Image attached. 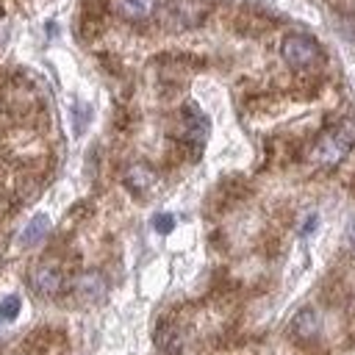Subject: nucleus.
Here are the masks:
<instances>
[{"label":"nucleus","instance_id":"f257e3e1","mask_svg":"<svg viewBox=\"0 0 355 355\" xmlns=\"http://www.w3.org/2000/svg\"><path fill=\"white\" fill-rule=\"evenodd\" d=\"M352 144H355V128H352V125H338V128L327 130V133L316 141V147H313V161H316L319 166H338V164L349 155Z\"/></svg>","mask_w":355,"mask_h":355},{"label":"nucleus","instance_id":"f03ea898","mask_svg":"<svg viewBox=\"0 0 355 355\" xmlns=\"http://www.w3.org/2000/svg\"><path fill=\"white\" fill-rule=\"evenodd\" d=\"M280 53H283L286 64L294 67V69H308L322 58L319 42L308 33H288L280 44Z\"/></svg>","mask_w":355,"mask_h":355},{"label":"nucleus","instance_id":"7ed1b4c3","mask_svg":"<svg viewBox=\"0 0 355 355\" xmlns=\"http://www.w3.org/2000/svg\"><path fill=\"white\" fill-rule=\"evenodd\" d=\"M31 288H33L36 294H42V297H55V294L64 288V275H61V269L53 266V263H39V266H33V272H31Z\"/></svg>","mask_w":355,"mask_h":355},{"label":"nucleus","instance_id":"20e7f679","mask_svg":"<svg viewBox=\"0 0 355 355\" xmlns=\"http://www.w3.org/2000/svg\"><path fill=\"white\" fill-rule=\"evenodd\" d=\"M75 294L83 300V302H97V300H103L105 297V277L100 275V272H80L78 277H75Z\"/></svg>","mask_w":355,"mask_h":355},{"label":"nucleus","instance_id":"39448f33","mask_svg":"<svg viewBox=\"0 0 355 355\" xmlns=\"http://www.w3.org/2000/svg\"><path fill=\"white\" fill-rule=\"evenodd\" d=\"M183 114H186L183 116V122H186V139L194 141V144L205 141V136H208V119H205V114L197 105H186Z\"/></svg>","mask_w":355,"mask_h":355},{"label":"nucleus","instance_id":"423d86ee","mask_svg":"<svg viewBox=\"0 0 355 355\" xmlns=\"http://www.w3.org/2000/svg\"><path fill=\"white\" fill-rule=\"evenodd\" d=\"M158 0H114L116 14H122L125 19H144L153 14Z\"/></svg>","mask_w":355,"mask_h":355},{"label":"nucleus","instance_id":"0eeeda50","mask_svg":"<svg viewBox=\"0 0 355 355\" xmlns=\"http://www.w3.org/2000/svg\"><path fill=\"white\" fill-rule=\"evenodd\" d=\"M125 183H128L133 191H147V189L155 183V175H153L150 166H144V164H133V166L128 169V175H125Z\"/></svg>","mask_w":355,"mask_h":355},{"label":"nucleus","instance_id":"6e6552de","mask_svg":"<svg viewBox=\"0 0 355 355\" xmlns=\"http://www.w3.org/2000/svg\"><path fill=\"white\" fill-rule=\"evenodd\" d=\"M47 227H50V219H47L44 214H36V216L25 225V230H22V236H19V244H22V247H33L36 241H42V236L47 233Z\"/></svg>","mask_w":355,"mask_h":355},{"label":"nucleus","instance_id":"1a4fd4ad","mask_svg":"<svg viewBox=\"0 0 355 355\" xmlns=\"http://www.w3.org/2000/svg\"><path fill=\"white\" fill-rule=\"evenodd\" d=\"M316 330H319V316H316L311 308H305V311H300V313L294 316V333H297V336L308 338V336H313Z\"/></svg>","mask_w":355,"mask_h":355},{"label":"nucleus","instance_id":"9d476101","mask_svg":"<svg viewBox=\"0 0 355 355\" xmlns=\"http://www.w3.org/2000/svg\"><path fill=\"white\" fill-rule=\"evenodd\" d=\"M158 347L166 355H180V336L175 330H161L158 333Z\"/></svg>","mask_w":355,"mask_h":355},{"label":"nucleus","instance_id":"9b49d317","mask_svg":"<svg viewBox=\"0 0 355 355\" xmlns=\"http://www.w3.org/2000/svg\"><path fill=\"white\" fill-rule=\"evenodd\" d=\"M19 308H22V300H19L17 294L3 297V300H0V319H14V316L19 313Z\"/></svg>","mask_w":355,"mask_h":355},{"label":"nucleus","instance_id":"f8f14e48","mask_svg":"<svg viewBox=\"0 0 355 355\" xmlns=\"http://www.w3.org/2000/svg\"><path fill=\"white\" fill-rule=\"evenodd\" d=\"M153 227H155L158 233H169V230L175 227V216H172V214H155V216H153Z\"/></svg>","mask_w":355,"mask_h":355},{"label":"nucleus","instance_id":"ddd939ff","mask_svg":"<svg viewBox=\"0 0 355 355\" xmlns=\"http://www.w3.org/2000/svg\"><path fill=\"white\" fill-rule=\"evenodd\" d=\"M313 227H316V214H308V219H305V225H302L300 230H302V233H311Z\"/></svg>","mask_w":355,"mask_h":355},{"label":"nucleus","instance_id":"4468645a","mask_svg":"<svg viewBox=\"0 0 355 355\" xmlns=\"http://www.w3.org/2000/svg\"><path fill=\"white\" fill-rule=\"evenodd\" d=\"M349 244H352V247H355V219H352V222H349Z\"/></svg>","mask_w":355,"mask_h":355}]
</instances>
